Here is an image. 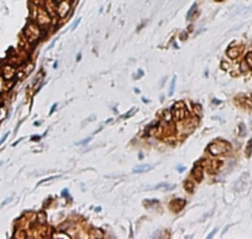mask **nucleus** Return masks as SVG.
Masks as SVG:
<instances>
[{
  "mask_svg": "<svg viewBox=\"0 0 252 239\" xmlns=\"http://www.w3.org/2000/svg\"><path fill=\"white\" fill-rule=\"evenodd\" d=\"M246 62H247V65L250 66V68H252V52H250V53H247V55H246Z\"/></svg>",
  "mask_w": 252,
  "mask_h": 239,
  "instance_id": "nucleus-6",
  "label": "nucleus"
},
{
  "mask_svg": "<svg viewBox=\"0 0 252 239\" xmlns=\"http://www.w3.org/2000/svg\"><path fill=\"white\" fill-rule=\"evenodd\" d=\"M151 168V166L150 165H142V166H138V167H136L135 170H134V172H136V174H141V172H145V171H148Z\"/></svg>",
  "mask_w": 252,
  "mask_h": 239,
  "instance_id": "nucleus-3",
  "label": "nucleus"
},
{
  "mask_svg": "<svg viewBox=\"0 0 252 239\" xmlns=\"http://www.w3.org/2000/svg\"><path fill=\"white\" fill-rule=\"evenodd\" d=\"M80 58H82V55L79 53V55H78V57H77V61H80Z\"/></svg>",
  "mask_w": 252,
  "mask_h": 239,
  "instance_id": "nucleus-13",
  "label": "nucleus"
},
{
  "mask_svg": "<svg viewBox=\"0 0 252 239\" xmlns=\"http://www.w3.org/2000/svg\"><path fill=\"white\" fill-rule=\"evenodd\" d=\"M193 175L197 177V180H198V181H201V180H203V168L199 167V166L194 167V170H193Z\"/></svg>",
  "mask_w": 252,
  "mask_h": 239,
  "instance_id": "nucleus-2",
  "label": "nucleus"
},
{
  "mask_svg": "<svg viewBox=\"0 0 252 239\" xmlns=\"http://www.w3.org/2000/svg\"><path fill=\"white\" fill-rule=\"evenodd\" d=\"M1 104H3V100H1V99H0V107H1Z\"/></svg>",
  "mask_w": 252,
  "mask_h": 239,
  "instance_id": "nucleus-14",
  "label": "nucleus"
},
{
  "mask_svg": "<svg viewBox=\"0 0 252 239\" xmlns=\"http://www.w3.org/2000/svg\"><path fill=\"white\" fill-rule=\"evenodd\" d=\"M184 187L187 188V191H188V192H193V189H194V187H195V185H194V183L192 182V181H185Z\"/></svg>",
  "mask_w": 252,
  "mask_h": 239,
  "instance_id": "nucleus-4",
  "label": "nucleus"
},
{
  "mask_svg": "<svg viewBox=\"0 0 252 239\" xmlns=\"http://www.w3.org/2000/svg\"><path fill=\"white\" fill-rule=\"evenodd\" d=\"M174 83H176V77L173 78V81H172V83H171V90H169V94H173V89H174Z\"/></svg>",
  "mask_w": 252,
  "mask_h": 239,
  "instance_id": "nucleus-8",
  "label": "nucleus"
},
{
  "mask_svg": "<svg viewBox=\"0 0 252 239\" xmlns=\"http://www.w3.org/2000/svg\"><path fill=\"white\" fill-rule=\"evenodd\" d=\"M14 75H15V69H14V67H11V66H6V67L3 69V76L5 79H11V78L14 77Z\"/></svg>",
  "mask_w": 252,
  "mask_h": 239,
  "instance_id": "nucleus-1",
  "label": "nucleus"
},
{
  "mask_svg": "<svg viewBox=\"0 0 252 239\" xmlns=\"http://www.w3.org/2000/svg\"><path fill=\"white\" fill-rule=\"evenodd\" d=\"M195 9H197V4H193L192 7L188 11V14H187V19H191V16H192V14L194 13V10H195Z\"/></svg>",
  "mask_w": 252,
  "mask_h": 239,
  "instance_id": "nucleus-7",
  "label": "nucleus"
},
{
  "mask_svg": "<svg viewBox=\"0 0 252 239\" xmlns=\"http://www.w3.org/2000/svg\"><path fill=\"white\" fill-rule=\"evenodd\" d=\"M216 232H218V229H214V230H213V232H211V233H210V234H209V236H208V238H211V237H213V236H214V234H215Z\"/></svg>",
  "mask_w": 252,
  "mask_h": 239,
  "instance_id": "nucleus-11",
  "label": "nucleus"
},
{
  "mask_svg": "<svg viewBox=\"0 0 252 239\" xmlns=\"http://www.w3.org/2000/svg\"><path fill=\"white\" fill-rule=\"evenodd\" d=\"M79 21H80V19H78V20H77V21H76V22H74V24H73V25H72V30H74V29H76V27L78 26V24H79Z\"/></svg>",
  "mask_w": 252,
  "mask_h": 239,
  "instance_id": "nucleus-9",
  "label": "nucleus"
},
{
  "mask_svg": "<svg viewBox=\"0 0 252 239\" xmlns=\"http://www.w3.org/2000/svg\"><path fill=\"white\" fill-rule=\"evenodd\" d=\"M40 139H41V136H32V140H35V141H39Z\"/></svg>",
  "mask_w": 252,
  "mask_h": 239,
  "instance_id": "nucleus-12",
  "label": "nucleus"
},
{
  "mask_svg": "<svg viewBox=\"0 0 252 239\" xmlns=\"http://www.w3.org/2000/svg\"><path fill=\"white\" fill-rule=\"evenodd\" d=\"M251 154H252V139H250L249 144H247V151H246L247 156H251Z\"/></svg>",
  "mask_w": 252,
  "mask_h": 239,
  "instance_id": "nucleus-5",
  "label": "nucleus"
},
{
  "mask_svg": "<svg viewBox=\"0 0 252 239\" xmlns=\"http://www.w3.org/2000/svg\"><path fill=\"white\" fill-rule=\"evenodd\" d=\"M7 135H9V134H5V135H4V138H3L1 140H0V145H1V144H3V143H4V141H5V140H6V138H7Z\"/></svg>",
  "mask_w": 252,
  "mask_h": 239,
  "instance_id": "nucleus-10",
  "label": "nucleus"
}]
</instances>
